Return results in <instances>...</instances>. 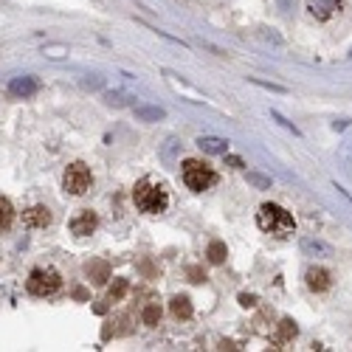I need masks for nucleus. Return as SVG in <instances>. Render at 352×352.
I'll return each mask as SVG.
<instances>
[{"mask_svg":"<svg viewBox=\"0 0 352 352\" xmlns=\"http://www.w3.org/2000/svg\"><path fill=\"white\" fill-rule=\"evenodd\" d=\"M87 276H91L94 285H102L110 279V268H107V262L102 259H94V262H87Z\"/></svg>","mask_w":352,"mask_h":352,"instance_id":"obj_12","label":"nucleus"},{"mask_svg":"<svg viewBox=\"0 0 352 352\" xmlns=\"http://www.w3.org/2000/svg\"><path fill=\"white\" fill-rule=\"evenodd\" d=\"M40 91V82L34 76H17L9 82V94L17 96V99H28V96H34Z\"/></svg>","mask_w":352,"mask_h":352,"instance_id":"obj_6","label":"nucleus"},{"mask_svg":"<svg viewBox=\"0 0 352 352\" xmlns=\"http://www.w3.org/2000/svg\"><path fill=\"white\" fill-rule=\"evenodd\" d=\"M240 302H243L245 307H254V305H256V299H254V296H245V293H243V296H240Z\"/></svg>","mask_w":352,"mask_h":352,"instance_id":"obj_22","label":"nucleus"},{"mask_svg":"<svg viewBox=\"0 0 352 352\" xmlns=\"http://www.w3.org/2000/svg\"><path fill=\"white\" fill-rule=\"evenodd\" d=\"M133 200H135V206H138L141 212H146V214H161V212H166V206H169V192H166L164 184H155V181H150V178H144V181H138V186H135V192H133Z\"/></svg>","mask_w":352,"mask_h":352,"instance_id":"obj_1","label":"nucleus"},{"mask_svg":"<svg viewBox=\"0 0 352 352\" xmlns=\"http://www.w3.org/2000/svg\"><path fill=\"white\" fill-rule=\"evenodd\" d=\"M45 54H48V56H63V54H68V51H65V48H48Z\"/></svg>","mask_w":352,"mask_h":352,"instance_id":"obj_23","label":"nucleus"},{"mask_svg":"<svg viewBox=\"0 0 352 352\" xmlns=\"http://www.w3.org/2000/svg\"><path fill=\"white\" fill-rule=\"evenodd\" d=\"M296 336V327L290 324V321H282V330H279V341H287V338H293Z\"/></svg>","mask_w":352,"mask_h":352,"instance_id":"obj_20","label":"nucleus"},{"mask_svg":"<svg viewBox=\"0 0 352 352\" xmlns=\"http://www.w3.org/2000/svg\"><path fill=\"white\" fill-rule=\"evenodd\" d=\"M60 287L63 279L54 268H34L28 274V293H34V296H54Z\"/></svg>","mask_w":352,"mask_h":352,"instance_id":"obj_4","label":"nucleus"},{"mask_svg":"<svg viewBox=\"0 0 352 352\" xmlns=\"http://www.w3.org/2000/svg\"><path fill=\"white\" fill-rule=\"evenodd\" d=\"M23 223L28 228H45V226H51V212L45 206H32L23 214Z\"/></svg>","mask_w":352,"mask_h":352,"instance_id":"obj_9","label":"nucleus"},{"mask_svg":"<svg viewBox=\"0 0 352 352\" xmlns=\"http://www.w3.org/2000/svg\"><path fill=\"white\" fill-rule=\"evenodd\" d=\"M158 321H161V307H158V305H150V307H146V310H144V324H150V327H155V324H158Z\"/></svg>","mask_w":352,"mask_h":352,"instance_id":"obj_19","label":"nucleus"},{"mask_svg":"<svg viewBox=\"0 0 352 352\" xmlns=\"http://www.w3.org/2000/svg\"><path fill=\"white\" fill-rule=\"evenodd\" d=\"M172 316L175 318H192V302L186 296H175L172 299Z\"/></svg>","mask_w":352,"mask_h":352,"instance_id":"obj_14","label":"nucleus"},{"mask_svg":"<svg viewBox=\"0 0 352 352\" xmlns=\"http://www.w3.org/2000/svg\"><path fill=\"white\" fill-rule=\"evenodd\" d=\"M184 181L195 192H206V189H212L217 184V175H214L212 166H206L203 161H186L184 164Z\"/></svg>","mask_w":352,"mask_h":352,"instance_id":"obj_3","label":"nucleus"},{"mask_svg":"<svg viewBox=\"0 0 352 352\" xmlns=\"http://www.w3.org/2000/svg\"><path fill=\"white\" fill-rule=\"evenodd\" d=\"M127 279H116L113 282V287H110V293H107V296H110V302H119L122 296H124V293H127Z\"/></svg>","mask_w":352,"mask_h":352,"instance_id":"obj_17","label":"nucleus"},{"mask_svg":"<svg viewBox=\"0 0 352 352\" xmlns=\"http://www.w3.org/2000/svg\"><path fill=\"white\" fill-rule=\"evenodd\" d=\"M96 226H99V217H96L91 209H85V212H79V214L74 217L71 231L76 234V237H87V234H94V231H96Z\"/></svg>","mask_w":352,"mask_h":352,"instance_id":"obj_7","label":"nucleus"},{"mask_svg":"<svg viewBox=\"0 0 352 352\" xmlns=\"http://www.w3.org/2000/svg\"><path fill=\"white\" fill-rule=\"evenodd\" d=\"M63 184H65V192L68 195H85L87 189H91V184H94V175H91V169H87L82 161H76V164H71L68 169H65V178H63Z\"/></svg>","mask_w":352,"mask_h":352,"instance_id":"obj_5","label":"nucleus"},{"mask_svg":"<svg viewBox=\"0 0 352 352\" xmlns=\"http://www.w3.org/2000/svg\"><path fill=\"white\" fill-rule=\"evenodd\" d=\"M256 223H259L262 231L274 234V237H290V234L296 231L293 217L282 206H276V203H262L259 212H256Z\"/></svg>","mask_w":352,"mask_h":352,"instance_id":"obj_2","label":"nucleus"},{"mask_svg":"<svg viewBox=\"0 0 352 352\" xmlns=\"http://www.w3.org/2000/svg\"><path fill=\"white\" fill-rule=\"evenodd\" d=\"M197 146H200L203 153H212V155H226L228 153V141L226 138H214V135L197 138Z\"/></svg>","mask_w":352,"mask_h":352,"instance_id":"obj_10","label":"nucleus"},{"mask_svg":"<svg viewBox=\"0 0 352 352\" xmlns=\"http://www.w3.org/2000/svg\"><path fill=\"white\" fill-rule=\"evenodd\" d=\"M307 12L316 20H330L336 12H341V0H307Z\"/></svg>","mask_w":352,"mask_h":352,"instance_id":"obj_8","label":"nucleus"},{"mask_svg":"<svg viewBox=\"0 0 352 352\" xmlns=\"http://www.w3.org/2000/svg\"><path fill=\"white\" fill-rule=\"evenodd\" d=\"M305 276H307V287H310V290H318V293H321V290L330 287V274H327L324 268H310Z\"/></svg>","mask_w":352,"mask_h":352,"instance_id":"obj_11","label":"nucleus"},{"mask_svg":"<svg viewBox=\"0 0 352 352\" xmlns=\"http://www.w3.org/2000/svg\"><path fill=\"white\" fill-rule=\"evenodd\" d=\"M248 181H251L254 186H259V189H271V181H268V178H262V175H254V172H248Z\"/></svg>","mask_w":352,"mask_h":352,"instance_id":"obj_21","label":"nucleus"},{"mask_svg":"<svg viewBox=\"0 0 352 352\" xmlns=\"http://www.w3.org/2000/svg\"><path fill=\"white\" fill-rule=\"evenodd\" d=\"M302 251H305L307 256H333V248H330L327 243H321V240H310V237H305V240H302Z\"/></svg>","mask_w":352,"mask_h":352,"instance_id":"obj_13","label":"nucleus"},{"mask_svg":"<svg viewBox=\"0 0 352 352\" xmlns=\"http://www.w3.org/2000/svg\"><path fill=\"white\" fill-rule=\"evenodd\" d=\"M164 116H166V113H164L161 107H144V104L135 107V119H141V122H161Z\"/></svg>","mask_w":352,"mask_h":352,"instance_id":"obj_15","label":"nucleus"},{"mask_svg":"<svg viewBox=\"0 0 352 352\" xmlns=\"http://www.w3.org/2000/svg\"><path fill=\"white\" fill-rule=\"evenodd\" d=\"M14 220V209H12V203L6 197H0V231H6Z\"/></svg>","mask_w":352,"mask_h":352,"instance_id":"obj_16","label":"nucleus"},{"mask_svg":"<svg viewBox=\"0 0 352 352\" xmlns=\"http://www.w3.org/2000/svg\"><path fill=\"white\" fill-rule=\"evenodd\" d=\"M223 259H226V245L223 243H212L209 245V262H212V265H220Z\"/></svg>","mask_w":352,"mask_h":352,"instance_id":"obj_18","label":"nucleus"}]
</instances>
